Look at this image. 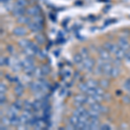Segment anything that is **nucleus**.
Masks as SVG:
<instances>
[{
	"label": "nucleus",
	"instance_id": "obj_1",
	"mask_svg": "<svg viewBox=\"0 0 130 130\" xmlns=\"http://www.w3.org/2000/svg\"><path fill=\"white\" fill-rule=\"evenodd\" d=\"M83 66H84V69L87 70L88 71H91L94 69V66H95V61L92 59L91 57L88 56L83 59Z\"/></svg>",
	"mask_w": 130,
	"mask_h": 130
},
{
	"label": "nucleus",
	"instance_id": "obj_2",
	"mask_svg": "<svg viewBox=\"0 0 130 130\" xmlns=\"http://www.w3.org/2000/svg\"><path fill=\"white\" fill-rule=\"evenodd\" d=\"M31 118V114L30 112V110H24V112L23 113L22 115L20 116V121H21V124L24 125L27 124L30 121V119Z\"/></svg>",
	"mask_w": 130,
	"mask_h": 130
},
{
	"label": "nucleus",
	"instance_id": "obj_3",
	"mask_svg": "<svg viewBox=\"0 0 130 130\" xmlns=\"http://www.w3.org/2000/svg\"><path fill=\"white\" fill-rule=\"evenodd\" d=\"M28 28L30 30L37 32V31H40L43 29V26H42L41 24H38V23H36L33 21V22H30L28 24Z\"/></svg>",
	"mask_w": 130,
	"mask_h": 130
},
{
	"label": "nucleus",
	"instance_id": "obj_4",
	"mask_svg": "<svg viewBox=\"0 0 130 130\" xmlns=\"http://www.w3.org/2000/svg\"><path fill=\"white\" fill-rule=\"evenodd\" d=\"M118 46L121 48V49L124 50L125 51H126V50H129V48H130V45H129L128 42H127V39L124 38V37H121V38H119Z\"/></svg>",
	"mask_w": 130,
	"mask_h": 130
},
{
	"label": "nucleus",
	"instance_id": "obj_5",
	"mask_svg": "<svg viewBox=\"0 0 130 130\" xmlns=\"http://www.w3.org/2000/svg\"><path fill=\"white\" fill-rule=\"evenodd\" d=\"M98 53H99V56L100 57L102 58V59L105 60V61H108L110 59V53L108 50H107L105 48H102V49H99V51H98Z\"/></svg>",
	"mask_w": 130,
	"mask_h": 130
},
{
	"label": "nucleus",
	"instance_id": "obj_6",
	"mask_svg": "<svg viewBox=\"0 0 130 130\" xmlns=\"http://www.w3.org/2000/svg\"><path fill=\"white\" fill-rule=\"evenodd\" d=\"M90 108H91V109L98 111V112H100V113H104V112H107V111H108V108L103 106H102L99 102H95V103L90 105Z\"/></svg>",
	"mask_w": 130,
	"mask_h": 130
},
{
	"label": "nucleus",
	"instance_id": "obj_7",
	"mask_svg": "<svg viewBox=\"0 0 130 130\" xmlns=\"http://www.w3.org/2000/svg\"><path fill=\"white\" fill-rule=\"evenodd\" d=\"M75 104H77L78 106H81L82 104L86 103V99H87V96L83 95H77L75 96Z\"/></svg>",
	"mask_w": 130,
	"mask_h": 130
},
{
	"label": "nucleus",
	"instance_id": "obj_8",
	"mask_svg": "<svg viewBox=\"0 0 130 130\" xmlns=\"http://www.w3.org/2000/svg\"><path fill=\"white\" fill-rule=\"evenodd\" d=\"M21 62H22V65L24 68L34 65V61H33L32 57H30V56H27V57L24 58V59L21 61Z\"/></svg>",
	"mask_w": 130,
	"mask_h": 130
},
{
	"label": "nucleus",
	"instance_id": "obj_9",
	"mask_svg": "<svg viewBox=\"0 0 130 130\" xmlns=\"http://www.w3.org/2000/svg\"><path fill=\"white\" fill-rule=\"evenodd\" d=\"M112 64L110 62H105L102 66V70H103V74L105 75H110L111 70H112Z\"/></svg>",
	"mask_w": 130,
	"mask_h": 130
},
{
	"label": "nucleus",
	"instance_id": "obj_10",
	"mask_svg": "<svg viewBox=\"0 0 130 130\" xmlns=\"http://www.w3.org/2000/svg\"><path fill=\"white\" fill-rule=\"evenodd\" d=\"M40 12V10L37 6H33L27 10V14L29 16H37Z\"/></svg>",
	"mask_w": 130,
	"mask_h": 130
},
{
	"label": "nucleus",
	"instance_id": "obj_11",
	"mask_svg": "<svg viewBox=\"0 0 130 130\" xmlns=\"http://www.w3.org/2000/svg\"><path fill=\"white\" fill-rule=\"evenodd\" d=\"M13 33L14 35L18 36V37H22V36H24L26 34V30L23 27H16L13 30Z\"/></svg>",
	"mask_w": 130,
	"mask_h": 130
},
{
	"label": "nucleus",
	"instance_id": "obj_12",
	"mask_svg": "<svg viewBox=\"0 0 130 130\" xmlns=\"http://www.w3.org/2000/svg\"><path fill=\"white\" fill-rule=\"evenodd\" d=\"M30 89L34 92H38V91H41L42 90V87H41V83L39 81L37 82H34L30 84Z\"/></svg>",
	"mask_w": 130,
	"mask_h": 130
},
{
	"label": "nucleus",
	"instance_id": "obj_13",
	"mask_svg": "<svg viewBox=\"0 0 130 130\" xmlns=\"http://www.w3.org/2000/svg\"><path fill=\"white\" fill-rule=\"evenodd\" d=\"M90 129H97L100 128V123L98 119H89Z\"/></svg>",
	"mask_w": 130,
	"mask_h": 130
},
{
	"label": "nucleus",
	"instance_id": "obj_14",
	"mask_svg": "<svg viewBox=\"0 0 130 130\" xmlns=\"http://www.w3.org/2000/svg\"><path fill=\"white\" fill-rule=\"evenodd\" d=\"M87 114H88V115H89V119H98V118H99L100 112L95 111L94 109H90L89 111H87Z\"/></svg>",
	"mask_w": 130,
	"mask_h": 130
},
{
	"label": "nucleus",
	"instance_id": "obj_15",
	"mask_svg": "<svg viewBox=\"0 0 130 130\" xmlns=\"http://www.w3.org/2000/svg\"><path fill=\"white\" fill-rule=\"evenodd\" d=\"M24 54L27 56H30V57H33V56H34L35 55H37V54H36V52L34 51V50L32 49V47H31V46H29V47L24 48Z\"/></svg>",
	"mask_w": 130,
	"mask_h": 130
},
{
	"label": "nucleus",
	"instance_id": "obj_16",
	"mask_svg": "<svg viewBox=\"0 0 130 130\" xmlns=\"http://www.w3.org/2000/svg\"><path fill=\"white\" fill-rule=\"evenodd\" d=\"M115 57L117 58V59L119 60H122L123 58H125V56H126V51L124 50L121 49V48H119V50L116 51V53L115 54Z\"/></svg>",
	"mask_w": 130,
	"mask_h": 130
},
{
	"label": "nucleus",
	"instance_id": "obj_17",
	"mask_svg": "<svg viewBox=\"0 0 130 130\" xmlns=\"http://www.w3.org/2000/svg\"><path fill=\"white\" fill-rule=\"evenodd\" d=\"M120 69L118 68V66H113L112 68V70H111V74H110V76L113 77V78H116V77L119 76V75H120Z\"/></svg>",
	"mask_w": 130,
	"mask_h": 130
},
{
	"label": "nucleus",
	"instance_id": "obj_18",
	"mask_svg": "<svg viewBox=\"0 0 130 130\" xmlns=\"http://www.w3.org/2000/svg\"><path fill=\"white\" fill-rule=\"evenodd\" d=\"M69 122H70V124L71 126H73L75 127V126L79 122V116L73 114V115H71L70 119H69Z\"/></svg>",
	"mask_w": 130,
	"mask_h": 130
},
{
	"label": "nucleus",
	"instance_id": "obj_19",
	"mask_svg": "<svg viewBox=\"0 0 130 130\" xmlns=\"http://www.w3.org/2000/svg\"><path fill=\"white\" fill-rule=\"evenodd\" d=\"M86 113H87V111L85 110V108L83 107H82V105L77 107L76 109L74 111V115H77V116H81L83 115H85Z\"/></svg>",
	"mask_w": 130,
	"mask_h": 130
},
{
	"label": "nucleus",
	"instance_id": "obj_20",
	"mask_svg": "<svg viewBox=\"0 0 130 130\" xmlns=\"http://www.w3.org/2000/svg\"><path fill=\"white\" fill-rule=\"evenodd\" d=\"M12 12H13V15L16 16V17H21L22 15H24V10L23 9V8H20V7H15L12 10Z\"/></svg>",
	"mask_w": 130,
	"mask_h": 130
},
{
	"label": "nucleus",
	"instance_id": "obj_21",
	"mask_svg": "<svg viewBox=\"0 0 130 130\" xmlns=\"http://www.w3.org/2000/svg\"><path fill=\"white\" fill-rule=\"evenodd\" d=\"M73 61H74V62H75L76 64L82 63V62H83V56L81 55V53L75 54L74 56H73Z\"/></svg>",
	"mask_w": 130,
	"mask_h": 130
},
{
	"label": "nucleus",
	"instance_id": "obj_22",
	"mask_svg": "<svg viewBox=\"0 0 130 130\" xmlns=\"http://www.w3.org/2000/svg\"><path fill=\"white\" fill-rule=\"evenodd\" d=\"M43 102H41L40 100H37V101H35L34 102L32 103V108L34 110H39L40 108H43Z\"/></svg>",
	"mask_w": 130,
	"mask_h": 130
},
{
	"label": "nucleus",
	"instance_id": "obj_23",
	"mask_svg": "<svg viewBox=\"0 0 130 130\" xmlns=\"http://www.w3.org/2000/svg\"><path fill=\"white\" fill-rule=\"evenodd\" d=\"M14 91H15V93L17 94V95L21 96L23 95V93H24V87H23V85H21V84L17 85L15 89H14Z\"/></svg>",
	"mask_w": 130,
	"mask_h": 130
},
{
	"label": "nucleus",
	"instance_id": "obj_24",
	"mask_svg": "<svg viewBox=\"0 0 130 130\" xmlns=\"http://www.w3.org/2000/svg\"><path fill=\"white\" fill-rule=\"evenodd\" d=\"M19 45L21 46L22 48H26V47H29V46H30L31 44V42H30L29 40H27V39H22V40L19 41Z\"/></svg>",
	"mask_w": 130,
	"mask_h": 130
},
{
	"label": "nucleus",
	"instance_id": "obj_25",
	"mask_svg": "<svg viewBox=\"0 0 130 130\" xmlns=\"http://www.w3.org/2000/svg\"><path fill=\"white\" fill-rule=\"evenodd\" d=\"M86 84L88 85L89 88H96L98 86V83L95 80H93V79H89L86 82Z\"/></svg>",
	"mask_w": 130,
	"mask_h": 130
},
{
	"label": "nucleus",
	"instance_id": "obj_26",
	"mask_svg": "<svg viewBox=\"0 0 130 130\" xmlns=\"http://www.w3.org/2000/svg\"><path fill=\"white\" fill-rule=\"evenodd\" d=\"M18 22L19 23V24H28L30 22V19L28 18V17H19V18H18Z\"/></svg>",
	"mask_w": 130,
	"mask_h": 130
},
{
	"label": "nucleus",
	"instance_id": "obj_27",
	"mask_svg": "<svg viewBox=\"0 0 130 130\" xmlns=\"http://www.w3.org/2000/svg\"><path fill=\"white\" fill-rule=\"evenodd\" d=\"M96 100L95 99V97H94V95H88L87 96V99H86V103L89 104V105H92V104L95 103Z\"/></svg>",
	"mask_w": 130,
	"mask_h": 130
},
{
	"label": "nucleus",
	"instance_id": "obj_28",
	"mask_svg": "<svg viewBox=\"0 0 130 130\" xmlns=\"http://www.w3.org/2000/svg\"><path fill=\"white\" fill-rule=\"evenodd\" d=\"M33 74H35V76L38 77V78H41V77L43 75V70H42V68H36Z\"/></svg>",
	"mask_w": 130,
	"mask_h": 130
},
{
	"label": "nucleus",
	"instance_id": "obj_29",
	"mask_svg": "<svg viewBox=\"0 0 130 130\" xmlns=\"http://www.w3.org/2000/svg\"><path fill=\"white\" fill-rule=\"evenodd\" d=\"M27 5V0H18L16 2V7L24 8Z\"/></svg>",
	"mask_w": 130,
	"mask_h": 130
},
{
	"label": "nucleus",
	"instance_id": "obj_30",
	"mask_svg": "<svg viewBox=\"0 0 130 130\" xmlns=\"http://www.w3.org/2000/svg\"><path fill=\"white\" fill-rule=\"evenodd\" d=\"M36 40H37V42L39 43V44H42V43H44L45 38H44V37H43V36L42 35V34H38V35L36 36Z\"/></svg>",
	"mask_w": 130,
	"mask_h": 130
},
{
	"label": "nucleus",
	"instance_id": "obj_31",
	"mask_svg": "<svg viewBox=\"0 0 130 130\" xmlns=\"http://www.w3.org/2000/svg\"><path fill=\"white\" fill-rule=\"evenodd\" d=\"M78 87H79V89L82 90L83 92H84V93H86V92H87V90L89 89V88L88 87V85L86 84V83H80V84L78 85Z\"/></svg>",
	"mask_w": 130,
	"mask_h": 130
},
{
	"label": "nucleus",
	"instance_id": "obj_32",
	"mask_svg": "<svg viewBox=\"0 0 130 130\" xmlns=\"http://www.w3.org/2000/svg\"><path fill=\"white\" fill-rule=\"evenodd\" d=\"M43 124H44V122H43V121H42V120H37V123L35 124V126L34 127H36L37 129H40V128H42V127H43Z\"/></svg>",
	"mask_w": 130,
	"mask_h": 130
},
{
	"label": "nucleus",
	"instance_id": "obj_33",
	"mask_svg": "<svg viewBox=\"0 0 130 130\" xmlns=\"http://www.w3.org/2000/svg\"><path fill=\"white\" fill-rule=\"evenodd\" d=\"M42 70H43V75H48L49 73L50 72V69L49 66H47V65H43V67H42Z\"/></svg>",
	"mask_w": 130,
	"mask_h": 130
},
{
	"label": "nucleus",
	"instance_id": "obj_34",
	"mask_svg": "<svg viewBox=\"0 0 130 130\" xmlns=\"http://www.w3.org/2000/svg\"><path fill=\"white\" fill-rule=\"evenodd\" d=\"M81 55L83 56V59L86 57H88L89 56V52H88L87 49H85V48H83V49L81 50Z\"/></svg>",
	"mask_w": 130,
	"mask_h": 130
},
{
	"label": "nucleus",
	"instance_id": "obj_35",
	"mask_svg": "<svg viewBox=\"0 0 130 130\" xmlns=\"http://www.w3.org/2000/svg\"><path fill=\"white\" fill-rule=\"evenodd\" d=\"M37 120H38V119H37L36 116L31 117V118L30 119V121H29V125H30V126H35V124L37 123Z\"/></svg>",
	"mask_w": 130,
	"mask_h": 130
},
{
	"label": "nucleus",
	"instance_id": "obj_36",
	"mask_svg": "<svg viewBox=\"0 0 130 130\" xmlns=\"http://www.w3.org/2000/svg\"><path fill=\"white\" fill-rule=\"evenodd\" d=\"M2 123H3L4 125H5V126H8V125H10V118H9V116L8 117H4L3 119H2Z\"/></svg>",
	"mask_w": 130,
	"mask_h": 130
},
{
	"label": "nucleus",
	"instance_id": "obj_37",
	"mask_svg": "<svg viewBox=\"0 0 130 130\" xmlns=\"http://www.w3.org/2000/svg\"><path fill=\"white\" fill-rule=\"evenodd\" d=\"M31 108H32V104H31L30 102H29L28 101L24 102V108H25V110H30Z\"/></svg>",
	"mask_w": 130,
	"mask_h": 130
},
{
	"label": "nucleus",
	"instance_id": "obj_38",
	"mask_svg": "<svg viewBox=\"0 0 130 130\" xmlns=\"http://www.w3.org/2000/svg\"><path fill=\"white\" fill-rule=\"evenodd\" d=\"M124 89L126 90H127V91H130V79H127V81L124 83Z\"/></svg>",
	"mask_w": 130,
	"mask_h": 130
},
{
	"label": "nucleus",
	"instance_id": "obj_39",
	"mask_svg": "<svg viewBox=\"0 0 130 130\" xmlns=\"http://www.w3.org/2000/svg\"><path fill=\"white\" fill-rule=\"evenodd\" d=\"M33 21L36 23H38V24H43V18H42V17H40V16H35L34 20Z\"/></svg>",
	"mask_w": 130,
	"mask_h": 130
},
{
	"label": "nucleus",
	"instance_id": "obj_40",
	"mask_svg": "<svg viewBox=\"0 0 130 130\" xmlns=\"http://www.w3.org/2000/svg\"><path fill=\"white\" fill-rule=\"evenodd\" d=\"M100 129L102 130H107V129H111V127L108 124H103L102 126H100Z\"/></svg>",
	"mask_w": 130,
	"mask_h": 130
},
{
	"label": "nucleus",
	"instance_id": "obj_41",
	"mask_svg": "<svg viewBox=\"0 0 130 130\" xmlns=\"http://www.w3.org/2000/svg\"><path fill=\"white\" fill-rule=\"evenodd\" d=\"M101 86H102V88H107L108 86V82L107 80H102L101 82Z\"/></svg>",
	"mask_w": 130,
	"mask_h": 130
},
{
	"label": "nucleus",
	"instance_id": "obj_42",
	"mask_svg": "<svg viewBox=\"0 0 130 130\" xmlns=\"http://www.w3.org/2000/svg\"><path fill=\"white\" fill-rule=\"evenodd\" d=\"M0 91H1V93H5L6 91V87L3 83H1V84H0Z\"/></svg>",
	"mask_w": 130,
	"mask_h": 130
},
{
	"label": "nucleus",
	"instance_id": "obj_43",
	"mask_svg": "<svg viewBox=\"0 0 130 130\" xmlns=\"http://www.w3.org/2000/svg\"><path fill=\"white\" fill-rule=\"evenodd\" d=\"M0 100H1V104L5 103V93H1V95H0Z\"/></svg>",
	"mask_w": 130,
	"mask_h": 130
},
{
	"label": "nucleus",
	"instance_id": "obj_44",
	"mask_svg": "<svg viewBox=\"0 0 130 130\" xmlns=\"http://www.w3.org/2000/svg\"><path fill=\"white\" fill-rule=\"evenodd\" d=\"M14 104H15V105L18 107V108H19V109H21V108H22V106H23L22 102H21L20 101H16V102H14Z\"/></svg>",
	"mask_w": 130,
	"mask_h": 130
},
{
	"label": "nucleus",
	"instance_id": "obj_45",
	"mask_svg": "<svg viewBox=\"0 0 130 130\" xmlns=\"http://www.w3.org/2000/svg\"><path fill=\"white\" fill-rule=\"evenodd\" d=\"M125 59H126V61H127V62H130V51H128V52H127V53H126Z\"/></svg>",
	"mask_w": 130,
	"mask_h": 130
},
{
	"label": "nucleus",
	"instance_id": "obj_46",
	"mask_svg": "<svg viewBox=\"0 0 130 130\" xmlns=\"http://www.w3.org/2000/svg\"><path fill=\"white\" fill-rule=\"evenodd\" d=\"M123 101H124L126 103H129V102H130V99H129L128 97H127H127H124V98H123Z\"/></svg>",
	"mask_w": 130,
	"mask_h": 130
},
{
	"label": "nucleus",
	"instance_id": "obj_47",
	"mask_svg": "<svg viewBox=\"0 0 130 130\" xmlns=\"http://www.w3.org/2000/svg\"><path fill=\"white\" fill-rule=\"evenodd\" d=\"M5 58L2 56L1 57V66H3L4 64H5Z\"/></svg>",
	"mask_w": 130,
	"mask_h": 130
},
{
	"label": "nucleus",
	"instance_id": "obj_48",
	"mask_svg": "<svg viewBox=\"0 0 130 130\" xmlns=\"http://www.w3.org/2000/svg\"><path fill=\"white\" fill-rule=\"evenodd\" d=\"M1 129H2V130H4V129H5V127H3V126H1Z\"/></svg>",
	"mask_w": 130,
	"mask_h": 130
},
{
	"label": "nucleus",
	"instance_id": "obj_49",
	"mask_svg": "<svg viewBox=\"0 0 130 130\" xmlns=\"http://www.w3.org/2000/svg\"><path fill=\"white\" fill-rule=\"evenodd\" d=\"M2 2H7V1H10V0H1Z\"/></svg>",
	"mask_w": 130,
	"mask_h": 130
}]
</instances>
